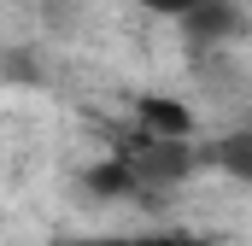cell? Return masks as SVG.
I'll list each match as a JSON object with an SVG mask.
<instances>
[{"label": "cell", "instance_id": "6da1fadb", "mask_svg": "<svg viewBox=\"0 0 252 246\" xmlns=\"http://www.w3.org/2000/svg\"><path fill=\"white\" fill-rule=\"evenodd\" d=\"M124 164H129V176L141 187H153V182L170 187V182H188L193 176L199 147H193V141H176V135H147V129H141V147L129 153Z\"/></svg>", "mask_w": 252, "mask_h": 246}, {"label": "cell", "instance_id": "7a4b0ae2", "mask_svg": "<svg viewBox=\"0 0 252 246\" xmlns=\"http://www.w3.org/2000/svg\"><path fill=\"white\" fill-rule=\"evenodd\" d=\"M241 30H247L241 0H199L193 12H182V35H188L193 47H205V53L235 47V41H241Z\"/></svg>", "mask_w": 252, "mask_h": 246}, {"label": "cell", "instance_id": "3957f363", "mask_svg": "<svg viewBox=\"0 0 252 246\" xmlns=\"http://www.w3.org/2000/svg\"><path fill=\"white\" fill-rule=\"evenodd\" d=\"M135 118L147 135H176V141H193V112L182 100H170V94H147V100H135Z\"/></svg>", "mask_w": 252, "mask_h": 246}, {"label": "cell", "instance_id": "277c9868", "mask_svg": "<svg viewBox=\"0 0 252 246\" xmlns=\"http://www.w3.org/2000/svg\"><path fill=\"white\" fill-rule=\"evenodd\" d=\"M199 164H217V170H229V176H252V135L247 129H235L229 141H211L205 153H199Z\"/></svg>", "mask_w": 252, "mask_h": 246}, {"label": "cell", "instance_id": "5b68a950", "mask_svg": "<svg viewBox=\"0 0 252 246\" xmlns=\"http://www.w3.org/2000/svg\"><path fill=\"white\" fill-rule=\"evenodd\" d=\"M141 6H147L153 18H182V12H193V6H199V0H141Z\"/></svg>", "mask_w": 252, "mask_h": 246}]
</instances>
